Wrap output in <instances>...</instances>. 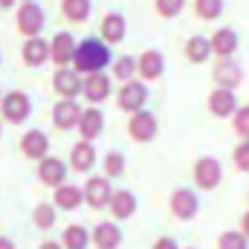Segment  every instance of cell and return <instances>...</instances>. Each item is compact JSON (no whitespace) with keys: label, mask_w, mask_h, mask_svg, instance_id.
I'll list each match as a JSON object with an SVG mask.
<instances>
[{"label":"cell","mask_w":249,"mask_h":249,"mask_svg":"<svg viewBox=\"0 0 249 249\" xmlns=\"http://www.w3.org/2000/svg\"><path fill=\"white\" fill-rule=\"evenodd\" d=\"M197 212H200V200L191 188H177L171 194V214L177 220H191L197 217Z\"/></svg>","instance_id":"obj_7"},{"label":"cell","mask_w":249,"mask_h":249,"mask_svg":"<svg viewBox=\"0 0 249 249\" xmlns=\"http://www.w3.org/2000/svg\"><path fill=\"white\" fill-rule=\"evenodd\" d=\"M188 249H194V247H188Z\"/></svg>","instance_id":"obj_45"},{"label":"cell","mask_w":249,"mask_h":249,"mask_svg":"<svg viewBox=\"0 0 249 249\" xmlns=\"http://www.w3.org/2000/svg\"><path fill=\"white\" fill-rule=\"evenodd\" d=\"M209 41H212V53H214L217 58H235V53H238V47H241V35H238L232 26H220Z\"/></svg>","instance_id":"obj_8"},{"label":"cell","mask_w":249,"mask_h":249,"mask_svg":"<svg viewBox=\"0 0 249 249\" xmlns=\"http://www.w3.org/2000/svg\"><path fill=\"white\" fill-rule=\"evenodd\" d=\"M124 32H127V26H124L122 15H107L105 18V23H102V41L105 44H119L124 38Z\"/></svg>","instance_id":"obj_23"},{"label":"cell","mask_w":249,"mask_h":249,"mask_svg":"<svg viewBox=\"0 0 249 249\" xmlns=\"http://www.w3.org/2000/svg\"><path fill=\"white\" fill-rule=\"evenodd\" d=\"M154 249H180V247H177L174 238H160V241L154 244Z\"/></svg>","instance_id":"obj_37"},{"label":"cell","mask_w":249,"mask_h":249,"mask_svg":"<svg viewBox=\"0 0 249 249\" xmlns=\"http://www.w3.org/2000/svg\"><path fill=\"white\" fill-rule=\"evenodd\" d=\"M194 12L200 20H217L223 15V0H194Z\"/></svg>","instance_id":"obj_28"},{"label":"cell","mask_w":249,"mask_h":249,"mask_svg":"<svg viewBox=\"0 0 249 249\" xmlns=\"http://www.w3.org/2000/svg\"><path fill=\"white\" fill-rule=\"evenodd\" d=\"M217 249H249V238L241 229H229L217 238Z\"/></svg>","instance_id":"obj_29"},{"label":"cell","mask_w":249,"mask_h":249,"mask_svg":"<svg viewBox=\"0 0 249 249\" xmlns=\"http://www.w3.org/2000/svg\"><path fill=\"white\" fill-rule=\"evenodd\" d=\"M191 177H194V186L203 188V191H212V188L220 186L223 180V165L217 157H200L191 168Z\"/></svg>","instance_id":"obj_2"},{"label":"cell","mask_w":249,"mask_h":249,"mask_svg":"<svg viewBox=\"0 0 249 249\" xmlns=\"http://www.w3.org/2000/svg\"><path fill=\"white\" fill-rule=\"evenodd\" d=\"M110 61V50L102 38H84L78 47H75V70L84 72V75H93V72H102Z\"/></svg>","instance_id":"obj_1"},{"label":"cell","mask_w":249,"mask_h":249,"mask_svg":"<svg viewBox=\"0 0 249 249\" xmlns=\"http://www.w3.org/2000/svg\"><path fill=\"white\" fill-rule=\"evenodd\" d=\"M232 162L241 174H249V139H241L235 148H232Z\"/></svg>","instance_id":"obj_31"},{"label":"cell","mask_w":249,"mask_h":249,"mask_svg":"<svg viewBox=\"0 0 249 249\" xmlns=\"http://www.w3.org/2000/svg\"><path fill=\"white\" fill-rule=\"evenodd\" d=\"M23 3H32V0H23Z\"/></svg>","instance_id":"obj_42"},{"label":"cell","mask_w":249,"mask_h":249,"mask_svg":"<svg viewBox=\"0 0 249 249\" xmlns=\"http://www.w3.org/2000/svg\"><path fill=\"white\" fill-rule=\"evenodd\" d=\"M238 229H241V232H244V235L249 238V209L244 212V214H241V226H238Z\"/></svg>","instance_id":"obj_38"},{"label":"cell","mask_w":249,"mask_h":249,"mask_svg":"<svg viewBox=\"0 0 249 249\" xmlns=\"http://www.w3.org/2000/svg\"><path fill=\"white\" fill-rule=\"evenodd\" d=\"M212 78H214V87L238 90L244 84V67L235 58H217V64L212 67Z\"/></svg>","instance_id":"obj_4"},{"label":"cell","mask_w":249,"mask_h":249,"mask_svg":"<svg viewBox=\"0 0 249 249\" xmlns=\"http://www.w3.org/2000/svg\"><path fill=\"white\" fill-rule=\"evenodd\" d=\"M38 174H41V183H44V186H55V188H58L64 183L67 168H64L61 160H55V157H44V160H41Z\"/></svg>","instance_id":"obj_19"},{"label":"cell","mask_w":249,"mask_h":249,"mask_svg":"<svg viewBox=\"0 0 249 249\" xmlns=\"http://www.w3.org/2000/svg\"><path fill=\"white\" fill-rule=\"evenodd\" d=\"M232 127L241 139H249V105H241L238 113L232 116Z\"/></svg>","instance_id":"obj_33"},{"label":"cell","mask_w":249,"mask_h":249,"mask_svg":"<svg viewBox=\"0 0 249 249\" xmlns=\"http://www.w3.org/2000/svg\"><path fill=\"white\" fill-rule=\"evenodd\" d=\"M72 168L75 171H90L93 165H96V148L90 145V142H78L75 148H72Z\"/></svg>","instance_id":"obj_24"},{"label":"cell","mask_w":249,"mask_h":249,"mask_svg":"<svg viewBox=\"0 0 249 249\" xmlns=\"http://www.w3.org/2000/svg\"><path fill=\"white\" fill-rule=\"evenodd\" d=\"M12 3H15V0H0V9H9Z\"/></svg>","instance_id":"obj_40"},{"label":"cell","mask_w":249,"mask_h":249,"mask_svg":"<svg viewBox=\"0 0 249 249\" xmlns=\"http://www.w3.org/2000/svg\"><path fill=\"white\" fill-rule=\"evenodd\" d=\"M110 197H113V191H110V183H107L105 177H93V180L84 186V200H87L93 209L110 206Z\"/></svg>","instance_id":"obj_15"},{"label":"cell","mask_w":249,"mask_h":249,"mask_svg":"<svg viewBox=\"0 0 249 249\" xmlns=\"http://www.w3.org/2000/svg\"><path fill=\"white\" fill-rule=\"evenodd\" d=\"M127 130L136 142H151L157 136V116L151 110H136V113H130Z\"/></svg>","instance_id":"obj_10"},{"label":"cell","mask_w":249,"mask_h":249,"mask_svg":"<svg viewBox=\"0 0 249 249\" xmlns=\"http://www.w3.org/2000/svg\"><path fill=\"white\" fill-rule=\"evenodd\" d=\"M53 87H55V93H58L61 99H75L78 93H84V81H81L78 70H67V67H61V70L55 72Z\"/></svg>","instance_id":"obj_11"},{"label":"cell","mask_w":249,"mask_h":249,"mask_svg":"<svg viewBox=\"0 0 249 249\" xmlns=\"http://www.w3.org/2000/svg\"><path fill=\"white\" fill-rule=\"evenodd\" d=\"M29 113H32V102H29L26 93H9L3 99V116H6V122L20 124L29 119Z\"/></svg>","instance_id":"obj_9"},{"label":"cell","mask_w":249,"mask_h":249,"mask_svg":"<svg viewBox=\"0 0 249 249\" xmlns=\"http://www.w3.org/2000/svg\"><path fill=\"white\" fill-rule=\"evenodd\" d=\"M78 119H81V107L75 105V99H61L55 105V110H53V122H55V127H61V130L78 127Z\"/></svg>","instance_id":"obj_14"},{"label":"cell","mask_w":249,"mask_h":249,"mask_svg":"<svg viewBox=\"0 0 249 249\" xmlns=\"http://www.w3.org/2000/svg\"><path fill=\"white\" fill-rule=\"evenodd\" d=\"M78 130L84 136V142H93L102 130H105V113L90 107V110H81V119H78Z\"/></svg>","instance_id":"obj_16"},{"label":"cell","mask_w":249,"mask_h":249,"mask_svg":"<svg viewBox=\"0 0 249 249\" xmlns=\"http://www.w3.org/2000/svg\"><path fill=\"white\" fill-rule=\"evenodd\" d=\"M247 200H249V191H247Z\"/></svg>","instance_id":"obj_44"},{"label":"cell","mask_w":249,"mask_h":249,"mask_svg":"<svg viewBox=\"0 0 249 249\" xmlns=\"http://www.w3.org/2000/svg\"><path fill=\"white\" fill-rule=\"evenodd\" d=\"M84 96L87 102H105L110 96V78L105 72H93L84 78Z\"/></svg>","instance_id":"obj_17"},{"label":"cell","mask_w":249,"mask_h":249,"mask_svg":"<svg viewBox=\"0 0 249 249\" xmlns=\"http://www.w3.org/2000/svg\"><path fill=\"white\" fill-rule=\"evenodd\" d=\"M47 58H50V44L44 38H29L23 44V61L29 67H41Z\"/></svg>","instance_id":"obj_21"},{"label":"cell","mask_w":249,"mask_h":249,"mask_svg":"<svg viewBox=\"0 0 249 249\" xmlns=\"http://www.w3.org/2000/svg\"><path fill=\"white\" fill-rule=\"evenodd\" d=\"M154 6L162 18H177L186 9V0H154Z\"/></svg>","instance_id":"obj_34"},{"label":"cell","mask_w":249,"mask_h":249,"mask_svg":"<svg viewBox=\"0 0 249 249\" xmlns=\"http://www.w3.org/2000/svg\"><path fill=\"white\" fill-rule=\"evenodd\" d=\"M145 102H148V87L142 81H124V87L119 90V107L127 113H136V110H145Z\"/></svg>","instance_id":"obj_6"},{"label":"cell","mask_w":249,"mask_h":249,"mask_svg":"<svg viewBox=\"0 0 249 249\" xmlns=\"http://www.w3.org/2000/svg\"><path fill=\"white\" fill-rule=\"evenodd\" d=\"M110 209H113V217H130L133 212H136V197L130 194V191H113V197H110Z\"/></svg>","instance_id":"obj_25"},{"label":"cell","mask_w":249,"mask_h":249,"mask_svg":"<svg viewBox=\"0 0 249 249\" xmlns=\"http://www.w3.org/2000/svg\"><path fill=\"white\" fill-rule=\"evenodd\" d=\"M90 0H61V12L67 20H72V23H84L87 20V15H90Z\"/></svg>","instance_id":"obj_27"},{"label":"cell","mask_w":249,"mask_h":249,"mask_svg":"<svg viewBox=\"0 0 249 249\" xmlns=\"http://www.w3.org/2000/svg\"><path fill=\"white\" fill-rule=\"evenodd\" d=\"M212 55H214V53H212V41H209V38L191 35V38L186 41V58L191 64H206Z\"/></svg>","instance_id":"obj_20"},{"label":"cell","mask_w":249,"mask_h":249,"mask_svg":"<svg viewBox=\"0 0 249 249\" xmlns=\"http://www.w3.org/2000/svg\"><path fill=\"white\" fill-rule=\"evenodd\" d=\"M75 38L70 35V32H58L55 38H53V44H50V58L58 64V67H67V64L75 58Z\"/></svg>","instance_id":"obj_13"},{"label":"cell","mask_w":249,"mask_h":249,"mask_svg":"<svg viewBox=\"0 0 249 249\" xmlns=\"http://www.w3.org/2000/svg\"><path fill=\"white\" fill-rule=\"evenodd\" d=\"M81 200H84V191H81V188H75V186H58L55 188V206H61L67 212L78 209Z\"/></svg>","instance_id":"obj_26"},{"label":"cell","mask_w":249,"mask_h":249,"mask_svg":"<svg viewBox=\"0 0 249 249\" xmlns=\"http://www.w3.org/2000/svg\"><path fill=\"white\" fill-rule=\"evenodd\" d=\"M209 113L214 116V119H232L235 113H238V107H241V102H238V96H235V90H226V87H214L212 93H209Z\"/></svg>","instance_id":"obj_3"},{"label":"cell","mask_w":249,"mask_h":249,"mask_svg":"<svg viewBox=\"0 0 249 249\" xmlns=\"http://www.w3.org/2000/svg\"><path fill=\"white\" fill-rule=\"evenodd\" d=\"M64 247L67 249H84L87 247V241H90V235H87V229L84 226H70V229H64Z\"/></svg>","instance_id":"obj_30"},{"label":"cell","mask_w":249,"mask_h":249,"mask_svg":"<svg viewBox=\"0 0 249 249\" xmlns=\"http://www.w3.org/2000/svg\"><path fill=\"white\" fill-rule=\"evenodd\" d=\"M0 133H3V124H0Z\"/></svg>","instance_id":"obj_43"},{"label":"cell","mask_w":249,"mask_h":249,"mask_svg":"<svg viewBox=\"0 0 249 249\" xmlns=\"http://www.w3.org/2000/svg\"><path fill=\"white\" fill-rule=\"evenodd\" d=\"M136 72L145 78V81H157L162 72H165V58L160 50H145L136 61Z\"/></svg>","instance_id":"obj_12"},{"label":"cell","mask_w":249,"mask_h":249,"mask_svg":"<svg viewBox=\"0 0 249 249\" xmlns=\"http://www.w3.org/2000/svg\"><path fill=\"white\" fill-rule=\"evenodd\" d=\"M44 23H47V15H44L41 6H35V3H23L20 6V12H18V29L23 35L38 38L44 32Z\"/></svg>","instance_id":"obj_5"},{"label":"cell","mask_w":249,"mask_h":249,"mask_svg":"<svg viewBox=\"0 0 249 249\" xmlns=\"http://www.w3.org/2000/svg\"><path fill=\"white\" fill-rule=\"evenodd\" d=\"M0 249H15V247H12V241H9V238H0Z\"/></svg>","instance_id":"obj_39"},{"label":"cell","mask_w":249,"mask_h":249,"mask_svg":"<svg viewBox=\"0 0 249 249\" xmlns=\"http://www.w3.org/2000/svg\"><path fill=\"white\" fill-rule=\"evenodd\" d=\"M20 148H23V154H26L29 160H44L47 151H50V139H47L44 130H29V133L23 136Z\"/></svg>","instance_id":"obj_18"},{"label":"cell","mask_w":249,"mask_h":249,"mask_svg":"<svg viewBox=\"0 0 249 249\" xmlns=\"http://www.w3.org/2000/svg\"><path fill=\"white\" fill-rule=\"evenodd\" d=\"M41 249H61V247H58V244H44Z\"/></svg>","instance_id":"obj_41"},{"label":"cell","mask_w":249,"mask_h":249,"mask_svg":"<svg viewBox=\"0 0 249 249\" xmlns=\"http://www.w3.org/2000/svg\"><path fill=\"white\" fill-rule=\"evenodd\" d=\"M35 223H38L41 229H50V226L55 223V209L47 206V203H41V206L35 209Z\"/></svg>","instance_id":"obj_35"},{"label":"cell","mask_w":249,"mask_h":249,"mask_svg":"<svg viewBox=\"0 0 249 249\" xmlns=\"http://www.w3.org/2000/svg\"><path fill=\"white\" fill-rule=\"evenodd\" d=\"M105 171H107L110 177H119V174L124 171V157H122V154L110 151V154L105 157Z\"/></svg>","instance_id":"obj_36"},{"label":"cell","mask_w":249,"mask_h":249,"mask_svg":"<svg viewBox=\"0 0 249 249\" xmlns=\"http://www.w3.org/2000/svg\"><path fill=\"white\" fill-rule=\"evenodd\" d=\"M93 241L99 249H116L122 244V232L113 226V223H99L96 232H93Z\"/></svg>","instance_id":"obj_22"},{"label":"cell","mask_w":249,"mask_h":249,"mask_svg":"<svg viewBox=\"0 0 249 249\" xmlns=\"http://www.w3.org/2000/svg\"><path fill=\"white\" fill-rule=\"evenodd\" d=\"M133 72H136V58H130V55L116 58V64H113V75H116V78L130 81V78H133Z\"/></svg>","instance_id":"obj_32"}]
</instances>
